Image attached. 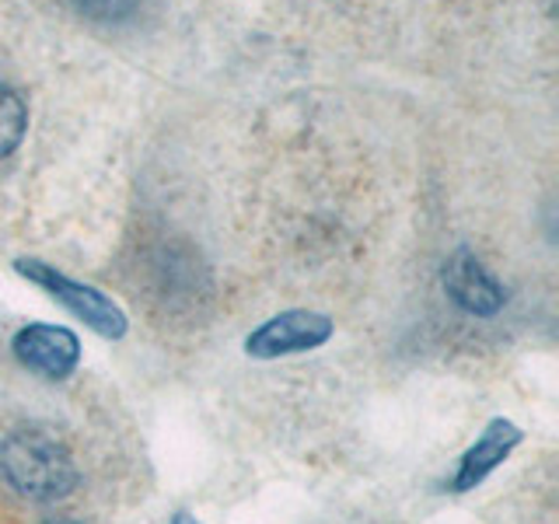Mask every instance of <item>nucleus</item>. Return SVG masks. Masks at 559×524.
<instances>
[{
  "mask_svg": "<svg viewBox=\"0 0 559 524\" xmlns=\"http://www.w3.org/2000/svg\"><path fill=\"white\" fill-rule=\"evenodd\" d=\"M0 476L8 479L14 493L39 503H52L74 493L81 472L74 454L49 430L22 427L11 430L0 441Z\"/></svg>",
  "mask_w": 559,
  "mask_h": 524,
  "instance_id": "1",
  "label": "nucleus"
},
{
  "mask_svg": "<svg viewBox=\"0 0 559 524\" xmlns=\"http://www.w3.org/2000/svg\"><path fill=\"white\" fill-rule=\"evenodd\" d=\"M14 270L25 279H32L35 287H43L52 301H60L70 314H78V319L92 332H98L102 340L127 336V314H122V308L112 301V297H105L102 290L78 284V279H70L67 273L46 266L39 259H17Z\"/></svg>",
  "mask_w": 559,
  "mask_h": 524,
  "instance_id": "2",
  "label": "nucleus"
},
{
  "mask_svg": "<svg viewBox=\"0 0 559 524\" xmlns=\"http://www.w3.org/2000/svg\"><path fill=\"white\" fill-rule=\"evenodd\" d=\"M332 332H336V325H332V319L322 311H284V314H273L270 322H262L255 332H249L245 354L255 360L308 354V349L329 343Z\"/></svg>",
  "mask_w": 559,
  "mask_h": 524,
  "instance_id": "3",
  "label": "nucleus"
},
{
  "mask_svg": "<svg viewBox=\"0 0 559 524\" xmlns=\"http://www.w3.org/2000/svg\"><path fill=\"white\" fill-rule=\"evenodd\" d=\"M11 349H14L17 364L28 367L32 374L49 378V381L70 378L81 364V340L63 325H46V322L25 325L14 336Z\"/></svg>",
  "mask_w": 559,
  "mask_h": 524,
  "instance_id": "4",
  "label": "nucleus"
},
{
  "mask_svg": "<svg viewBox=\"0 0 559 524\" xmlns=\"http://www.w3.org/2000/svg\"><path fill=\"white\" fill-rule=\"evenodd\" d=\"M441 279H444V290H448L451 301L462 311L476 314V319H493L507 301L503 287L486 273V266L476 259V252H468V249H459L444 262Z\"/></svg>",
  "mask_w": 559,
  "mask_h": 524,
  "instance_id": "5",
  "label": "nucleus"
},
{
  "mask_svg": "<svg viewBox=\"0 0 559 524\" xmlns=\"http://www.w3.org/2000/svg\"><path fill=\"white\" fill-rule=\"evenodd\" d=\"M521 441H524V430L518 424H511V419H503V416L493 419V424L483 430L479 441L462 454L459 472H454V479H451V489H459V493L476 489L489 472L507 462V454H511Z\"/></svg>",
  "mask_w": 559,
  "mask_h": 524,
  "instance_id": "6",
  "label": "nucleus"
},
{
  "mask_svg": "<svg viewBox=\"0 0 559 524\" xmlns=\"http://www.w3.org/2000/svg\"><path fill=\"white\" fill-rule=\"evenodd\" d=\"M25 127H28V109L22 95H14L8 84H0V157H8L22 144Z\"/></svg>",
  "mask_w": 559,
  "mask_h": 524,
  "instance_id": "7",
  "label": "nucleus"
},
{
  "mask_svg": "<svg viewBox=\"0 0 559 524\" xmlns=\"http://www.w3.org/2000/svg\"><path fill=\"white\" fill-rule=\"evenodd\" d=\"M67 4L95 22H122L140 8V0H67Z\"/></svg>",
  "mask_w": 559,
  "mask_h": 524,
  "instance_id": "8",
  "label": "nucleus"
},
{
  "mask_svg": "<svg viewBox=\"0 0 559 524\" xmlns=\"http://www.w3.org/2000/svg\"><path fill=\"white\" fill-rule=\"evenodd\" d=\"M171 524H200L197 517H192V514H175V521Z\"/></svg>",
  "mask_w": 559,
  "mask_h": 524,
  "instance_id": "9",
  "label": "nucleus"
},
{
  "mask_svg": "<svg viewBox=\"0 0 559 524\" xmlns=\"http://www.w3.org/2000/svg\"><path fill=\"white\" fill-rule=\"evenodd\" d=\"M52 524H67V521H52Z\"/></svg>",
  "mask_w": 559,
  "mask_h": 524,
  "instance_id": "10",
  "label": "nucleus"
}]
</instances>
